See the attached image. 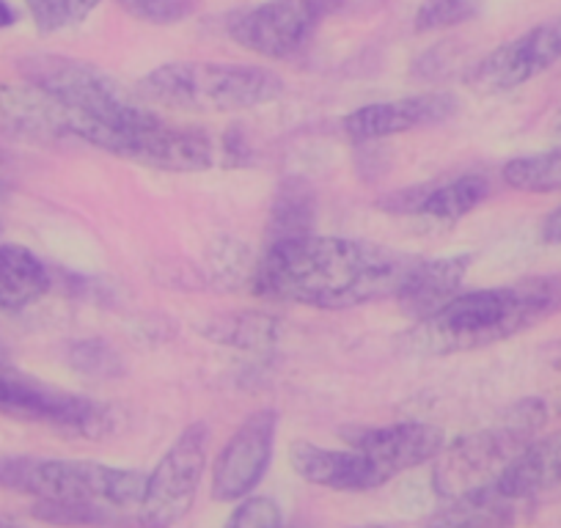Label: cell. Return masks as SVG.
Returning <instances> with one entry per match:
<instances>
[{"mask_svg":"<svg viewBox=\"0 0 561 528\" xmlns=\"http://www.w3.org/2000/svg\"><path fill=\"white\" fill-rule=\"evenodd\" d=\"M224 528H284L278 504L264 495H248L237 504Z\"/></svg>","mask_w":561,"mask_h":528,"instance_id":"obj_28","label":"cell"},{"mask_svg":"<svg viewBox=\"0 0 561 528\" xmlns=\"http://www.w3.org/2000/svg\"><path fill=\"white\" fill-rule=\"evenodd\" d=\"M0 413H9L23 422L69 429L85 438H102L116 424L111 405L50 386L3 360H0Z\"/></svg>","mask_w":561,"mask_h":528,"instance_id":"obj_7","label":"cell"},{"mask_svg":"<svg viewBox=\"0 0 561 528\" xmlns=\"http://www.w3.org/2000/svg\"><path fill=\"white\" fill-rule=\"evenodd\" d=\"M490 196V182L484 174L468 171V174L449 176V180L424 182V185L404 187L382 198L377 207L393 215L408 218H424L433 223H457L473 209L482 207Z\"/></svg>","mask_w":561,"mask_h":528,"instance_id":"obj_15","label":"cell"},{"mask_svg":"<svg viewBox=\"0 0 561 528\" xmlns=\"http://www.w3.org/2000/svg\"><path fill=\"white\" fill-rule=\"evenodd\" d=\"M275 433H278V413L264 408L251 413L240 427L234 429L220 455L215 457L213 468V498L231 504L253 493L267 473L275 449Z\"/></svg>","mask_w":561,"mask_h":528,"instance_id":"obj_11","label":"cell"},{"mask_svg":"<svg viewBox=\"0 0 561 528\" xmlns=\"http://www.w3.org/2000/svg\"><path fill=\"white\" fill-rule=\"evenodd\" d=\"M0 129L23 141H67L72 116L36 85L0 83Z\"/></svg>","mask_w":561,"mask_h":528,"instance_id":"obj_16","label":"cell"},{"mask_svg":"<svg viewBox=\"0 0 561 528\" xmlns=\"http://www.w3.org/2000/svg\"><path fill=\"white\" fill-rule=\"evenodd\" d=\"M561 61V18L539 23L495 47L473 67L468 83L482 91H512Z\"/></svg>","mask_w":561,"mask_h":528,"instance_id":"obj_12","label":"cell"},{"mask_svg":"<svg viewBox=\"0 0 561 528\" xmlns=\"http://www.w3.org/2000/svg\"><path fill=\"white\" fill-rule=\"evenodd\" d=\"M317 196L311 185L300 176H287L278 185L267 220V242L293 240V237L314 234Z\"/></svg>","mask_w":561,"mask_h":528,"instance_id":"obj_22","label":"cell"},{"mask_svg":"<svg viewBox=\"0 0 561 528\" xmlns=\"http://www.w3.org/2000/svg\"><path fill=\"white\" fill-rule=\"evenodd\" d=\"M69 366L75 371L94 380H107V377L122 375V358L113 353L111 344L100 342V338H85V342H75L67 353Z\"/></svg>","mask_w":561,"mask_h":528,"instance_id":"obj_25","label":"cell"},{"mask_svg":"<svg viewBox=\"0 0 561 528\" xmlns=\"http://www.w3.org/2000/svg\"><path fill=\"white\" fill-rule=\"evenodd\" d=\"M358 528H386V526H358Z\"/></svg>","mask_w":561,"mask_h":528,"instance_id":"obj_37","label":"cell"},{"mask_svg":"<svg viewBox=\"0 0 561 528\" xmlns=\"http://www.w3.org/2000/svg\"><path fill=\"white\" fill-rule=\"evenodd\" d=\"M50 289V271L31 248L0 242V311H25Z\"/></svg>","mask_w":561,"mask_h":528,"instance_id":"obj_20","label":"cell"},{"mask_svg":"<svg viewBox=\"0 0 561 528\" xmlns=\"http://www.w3.org/2000/svg\"><path fill=\"white\" fill-rule=\"evenodd\" d=\"M561 314V273L528 276L504 287L460 292L410 331V349L451 355L506 342L542 320Z\"/></svg>","mask_w":561,"mask_h":528,"instance_id":"obj_2","label":"cell"},{"mask_svg":"<svg viewBox=\"0 0 561 528\" xmlns=\"http://www.w3.org/2000/svg\"><path fill=\"white\" fill-rule=\"evenodd\" d=\"M553 136H556V144L561 147V111H559V116H556V122H553Z\"/></svg>","mask_w":561,"mask_h":528,"instance_id":"obj_35","label":"cell"},{"mask_svg":"<svg viewBox=\"0 0 561 528\" xmlns=\"http://www.w3.org/2000/svg\"><path fill=\"white\" fill-rule=\"evenodd\" d=\"M515 504L493 482L451 498L424 528H510L515 523Z\"/></svg>","mask_w":561,"mask_h":528,"instance_id":"obj_21","label":"cell"},{"mask_svg":"<svg viewBox=\"0 0 561 528\" xmlns=\"http://www.w3.org/2000/svg\"><path fill=\"white\" fill-rule=\"evenodd\" d=\"M118 7L144 23L174 25L196 9V0H118Z\"/></svg>","mask_w":561,"mask_h":528,"instance_id":"obj_27","label":"cell"},{"mask_svg":"<svg viewBox=\"0 0 561 528\" xmlns=\"http://www.w3.org/2000/svg\"><path fill=\"white\" fill-rule=\"evenodd\" d=\"M25 83L36 85L72 116V138L102 149V144L149 111L138 94L94 64L67 56H28L20 61Z\"/></svg>","mask_w":561,"mask_h":528,"instance_id":"obj_3","label":"cell"},{"mask_svg":"<svg viewBox=\"0 0 561 528\" xmlns=\"http://www.w3.org/2000/svg\"><path fill=\"white\" fill-rule=\"evenodd\" d=\"M328 12V0H264L237 14L231 39L264 58H287L309 42Z\"/></svg>","mask_w":561,"mask_h":528,"instance_id":"obj_10","label":"cell"},{"mask_svg":"<svg viewBox=\"0 0 561 528\" xmlns=\"http://www.w3.org/2000/svg\"><path fill=\"white\" fill-rule=\"evenodd\" d=\"M460 102L446 91H430V94L402 96V100L369 102L355 107L342 118L344 136L355 144H375L382 138L404 136L410 129L433 127V124L449 122L457 113Z\"/></svg>","mask_w":561,"mask_h":528,"instance_id":"obj_13","label":"cell"},{"mask_svg":"<svg viewBox=\"0 0 561 528\" xmlns=\"http://www.w3.org/2000/svg\"><path fill=\"white\" fill-rule=\"evenodd\" d=\"M111 506L102 504H72V501H34L31 515L50 526H69V528H85V526H107L113 523Z\"/></svg>","mask_w":561,"mask_h":528,"instance_id":"obj_24","label":"cell"},{"mask_svg":"<svg viewBox=\"0 0 561 528\" xmlns=\"http://www.w3.org/2000/svg\"><path fill=\"white\" fill-rule=\"evenodd\" d=\"M446 446L444 429L424 422H399L388 427L358 429L350 435V449L360 451L380 473L382 484L399 473L435 460Z\"/></svg>","mask_w":561,"mask_h":528,"instance_id":"obj_14","label":"cell"},{"mask_svg":"<svg viewBox=\"0 0 561 528\" xmlns=\"http://www.w3.org/2000/svg\"><path fill=\"white\" fill-rule=\"evenodd\" d=\"M18 23V12L9 0H0V28H12Z\"/></svg>","mask_w":561,"mask_h":528,"instance_id":"obj_33","label":"cell"},{"mask_svg":"<svg viewBox=\"0 0 561 528\" xmlns=\"http://www.w3.org/2000/svg\"><path fill=\"white\" fill-rule=\"evenodd\" d=\"M25 7H28L31 18L42 34H56V31L72 25L69 23L67 0H25Z\"/></svg>","mask_w":561,"mask_h":528,"instance_id":"obj_30","label":"cell"},{"mask_svg":"<svg viewBox=\"0 0 561 528\" xmlns=\"http://www.w3.org/2000/svg\"><path fill=\"white\" fill-rule=\"evenodd\" d=\"M415 256L377 242L306 234L267 242L251 271L253 295L275 303L344 311L397 298Z\"/></svg>","mask_w":561,"mask_h":528,"instance_id":"obj_1","label":"cell"},{"mask_svg":"<svg viewBox=\"0 0 561 528\" xmlns=\"http://www.w3.org/2000/svg\"><path fill=\"white\" fill-rule=\"evenodd\" d=\"M0 528H25V526H23V523L12 520V517H3V515H0Z\"/></svg>","mask_w":561,"mask_h":528,"instance_id":"obj_34","label":"cell"},{"mask_svg":"<svg viewBox=\"0 0 561 528\" xmlns=\"http://www.w3.org/2000/svg\"><path fill=\"white\" fill-rule=\"evenodd\" d=\"M548 418L542 400H523L501 413L493 427L455 438L440 449L433 466V490L451 501L471 490L488 487L504 468L537 438Z\"/></svg>","mask_w":561,"mask_h":528,"instance_id":"obj_5","label":"cell"},{"mask_svg":"<svg viewBox=\"0 0 561 528\" xmlns=\"http://www.w3.org/2000/svg\"><path fill=\"white\" fill-rule=\"evenodd\" d=\"M0 487L34 501L102 504L111 509H138L147 487L140 471L91 460L58 457H0Z\"/></svg>","mask_w":561,"mask_h":528,"instance_id":"obj_6","label":"cell"},{"mask_svg":"<svg viewBox=\"0 0 561 528\" xmlns=\"http://www.w3.org/2000/svg\"><path fill=\"white\" fill-rule=\"evenodd\" d=\"M556 484H561V429L534 438L495 479V487L512 501L534 498Z\"/></svg>","mask_w":561,"mask_h":528,"instance_id":"obj_19","label":"cell"},{"mask_svg":"<svg viewBox=\"0 0 561 528\" xmlns=\"http://www.w3.org/2000/svg\"><path fill=\"white\" fill-rule=\"evenodd\" d=\"M218 333H213L218 342L234 344V347H262L273 336V322L267 317H240V320H229L224 325H215Z\"/></svg>","mask_w":561,"mask_h":528,"instance_id":"obj_29","label":"cell"},{"mask_svg":"<svg viewBox=\"0 0 561 528\" xmlns=\"http://www.w3.org/2000/svg\"><path fill=\"white\" fill-rule=\"evenodd\" d=\"M468 264H471L468 253L415 259L410 264L408 276L402 278L397 303L402 306L404 314H413L415 320H427L460 295L462 282L468 276Z\"/></svg>","mask_w":561,"mask_h":528,"instance_id":"obj_18","label":"cell"},{"mask_svg":"<svg viewBox=\"0 0 561 528\" xmlns=\"http://www.w3.org/2000/svg\"><path fill=\"white\" fill-rule=\"evenodd\" d=\"M102 0H67V9H69V23H83L96 7H100Z\"/></svg>","mask_w":561,"mask_h":528,"instance_id":"obj_32","label":"cell"},{"mask_svg":"<svg viewBox=\"0 0 561 528\" xmlns=\"http://www.w3.org/2000/svg\"><path fill=\"white\" fill-rule=\"evenodd\" d=\"M539 237H542V242H548V245H561V204L545 215Z\"/></svg>","mask_w":561,"mask_h":528,"instance_id":"obj_31","label":"cell"},{"mask_svg":"<svg viewBox=\"0 0 561 528\" xmlns=\"http://www.w3.org/2000/svg\"><path fill=\"white\" fill-rule=\"evenodd\" d=\"M482 0H424L415 12V31H440L462 25L479 12Z\"/></svg>","mask_w":561,"mask_h":528,"instance_id":"obj_26","label":"cell"},{"mask_svg":"<svg viewBox=\"0 0 561 528\" xmlns=\"http://www.w3.org/2000/svg\"><path fill=\"white\" fill-rule=\"evenodd\" d=\"M289 462L306 482L339 493H366L382 487L380 473L355 449H325L311 440H295L289 446Z\"/></svg>","mask_w":561,"mask_h":528,"instance_id":"obj_17","label":"cell"},{"mask_svg":"<svg viewBox=\"0 0 561 528\" xmlns=\"http://www.w3.org/2000/svg\"><path fill=\"white\" fill-rule=\"evenodd\" d=\"M501 180L517 193H537V196L561 193V147L512 158L501 169Z\"/></svg>","mask_w":561,"mask_h":528,"instance_id":"obj_23","label":"cell"},{"mask_svg":"<svg viewBox=\"0 0 561 528\" xmlns=\"http://www.w3.org/2000/svg\"><path fill=\"white\" fill-rule=\"evenodd\" d=\"M3 191H7V185H3V180H0V196H3Z\"/></svg>","mask_w":561,"mask_h":528,"instance_id":"obj_36","label":"cell"},{"mask_svg":"<svg viewBox=\"0 0 561 528\" xmlns=\"http://www.w3.org/2000/svg\"><path fill=\"white\" fill-rule=\"evenodd\" d=\"M135 94L169 111L234 113L278 100L284 80L251 64L174 61L144 74Z\"/></svg>","mask_w":561,"mask_h":528,"instance_id":"obj_4","label":"cell"},{"mask_svg":"<svg viewBox=\"0 0 561 528\" xmlns=\"http://www.w3.org/2000/svg\"><path fill=\"white\" fill-rule=\"evenodd\" d=\"M102 152L133 160V163L154 171H169V174L207 171L218 160V149L204 129L174 127L152 111L113 133Z\"/></svg>","mask_w":561,"mask_h":528,"instance_id":"obj_9","label":"cell"},{"mask_svg":"<svg viewBox=\"0 0 561 528\" xmlns=\"http://www.w3.org/2000/svg\"><path fill=\"white\" fill-rule=\"evenodd\" d=\"M209 427L204 422L191 424L165 449L154 471L147 477L144 498L138 504L140 528H174L198 495L204 468H207Z\"/></svg>","mask_w":561,"mask_h":528,"instance_id":"obj_8","label":"cell"}]
</instances>
